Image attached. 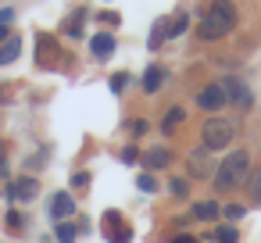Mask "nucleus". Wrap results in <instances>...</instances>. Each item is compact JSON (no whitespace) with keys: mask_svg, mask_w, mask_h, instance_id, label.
Segmentation results:
<instances>
[{"mask_svg":"<svg viewBox=\"0 0 261 243\" xmlns=\"http://www.w3.org/2000/svg\"><path fill=\"white\" fill-rule=\"evenodd\" d=\"M36 190H40V186H36V179H18V182L11 186V197H15V200H33V197H36Z\"/></svg>","mask_w":261,"mask_h":243,"instance_id":"11","label":"nucleus"},{"mask_svg":"<svg viewBox=\"0 0 261 243\" xmlns=\"http://www.w3.org/2000/svg\"><path fill=\"white\" fill-rule=\"evenodd\" d=\"M50 211H54V218H72L75 214V200H72V193H54V200H50Z\"/></svg>","mask_w":261,"mask_h":243,"instance_id":"8","label":"nucleus"},{"mask_svg":"<svg viewBox=\"0 0 261 243\" xmlns=\"http://www.w3.org/2000/svg\"><path fill=\"white\" fill-rule=\"evenodd\" d=\"M129 132H133V136H140V132H147V122H140V118H136V122H129Z\"/></svg>","mask_w":261,"mask_h":243,"instance_id":"23","label":"nucleus"},{"mask_svg":"<svg viewBox=\"0 0 261 243\" xmlns=\"http://www.w3.org/2000/svg\"><path fill=\"white\" fill-rule=\"evenodd\" d=\"M197 104H200V111H207V115L222 111V107H225V90H222V83L204 86V90L197 93Z\"/></svg>","mask_w":261,"mask_h":243,"instance_id":"5","label":"nucleus"},{"mask_svg":"<svg viewBox=\"0 0 261 243\" xmlns=\"http://www.w3.org/2000/svg\"><path fill=\"white\" fill-rule=\"evenodd\" d=\"M104 236H108L111 243H129V239H133V229L122 222V214H115V211H111V214H108V222H104Z\"/></svg>","mask_w":261,"mask_h":243,"instance_id":"6","label":"nucleus"},{"mask_svg":"<svg viewBox=\"0 0 261 243\" xmlns=\"http://www.w3.org/2000/svg\"><path fill=\"white\" fill-rule=\"evenodd\" d=\"M236 29V8H232V0H211V8L200 15V40H222Z\"/></svg>","mask_w":261,"mask_h":243,"instance_id":"1","label":"nucleus"},{"mask_svg":"<svg viewBox=\"0 0 261 243\" xmlns=\"http://www.w3.org/2000/svg\"><path fill=\"white\" fill-rule=\"evenodd\" d=\"M4 40H8V25H4V22H0V43H4Z\"/></svg>","mask_w":261,"mask_h":243,"instance_id":"25","label":"nucleus"},{"mask_svg":"<svg viewBox=\"0 0 261 243\" xmlns=\"http://www.w3.org/2000/svg\"><path fill=\"white\" fill-rule=\"evenodd\" d=\"M168 190H172L175 197H186V182H182V179H172V186H168Z\"/></svg>","mask_w":261,"mask_h":243,"instance_id":"22","label":"nucleus"},{"mask_svg":"<svg viewBox=\"0 0 261 243\" xmlns=\"http://www.w3.org/2000/svg\"><path fill=\"white\" fill-rule=\"evenodd\" d=\"M186 25H190V18L186 15H175V22L165 29V36H179V33H186Z\"/></svg>","mask_w":261,"mask_h":243,"instance_id":"17","label":"nucleus"},{"mask_svg":"<svg viewBox=\"0 0 261 243\" xmlns=\"http://www.w3.org/2000/svg\"><path fill=\"white\" fill-rule=\"evenodd\" d=\"M215 239H218V243H236L240 236H236L232 225H218V229H215Z\"/></svg>","mask_w":261,"mask_h":243,"instance_id":"16","label":"nucleus"},{"mask_svg":"<svg viewBox=\"0 0 261 243\" xmlns=\"http://www.w3.org/2000/svg\"><path fill=\"white\" fill-rule=\"evenodd\" d=\"M222 90H225V104H232V107H240V111H250L254 93H250V86H247L243 79L229 75V79H222Z\"/></svg>","mask_w":261,"mask_h":243,"instance_id":"4","label":"nucleus"},{"mask_svg":"<svg viewBox=\"0 0 261 243\" xmlns=\"http://www.w3.org/2000/svg\"><path fill=\"white\" fill-rule=\"evenodd\" d=\"M247 182H250V193H254V200L261 204V165L250 172V179H247Z\"/></svg>","mask_w":261,"mask_h":243,"instance_id":"18","label":"nucleus"},{"mask_svg":"<svg viewBox=\"0 0 261 243\" xmlns=\"http://www.w3.org/2000/svg\"><path fill=\"white\" fill-rule=\"evenodd\" d=\"M222 214L225 218H240L243 214V204H229V207H222Z\"/></svg>","mask_w":261,"mask_h":243,"instance_id":"21","label":"nucleus"},{"mask_svg":"<svg viewBox=\"0 0 261 243\" xmlns=\"http://www.w3.org/2000/svg\"><path fill=\"white\" fill-rule=\"evenodd\" d=\"M18 54H22V40L18 36H8L4 43H0V65H11Z\"/></svg>","mask_w":261,"mask_h":243,"instance_id":"10","label":"nucleus"},{"mask_svg":"<svg viewBox=\"0 0 261 243\" xmlns=\"http://www.w3.org/2000/svg\"><path fill=\"white\" fill-rule=\"evenodd\" d=\"M136 186H140L143 193H154V190H158V186H154V175H150V172H143V175L136 179Z\"/></svg>","mask_w":261,"mask_h":243,"instance_id":"20","label":"nucleus"},{"mask_svg":"<svg viewBox=\"0 0 261 243\" xmlns=\"http://www.w3.org/2000/svg\"><path fill=\"white\" fill-rule=\"evenodd\" d=\"M218 214H222V207H218V204H211V200L193 204V218H200V222H211V218H218Z\"/></svg>","mask_w":261,"mask_h":243,"instance_id":"12","label":"nucleus"},{"mask_svg":"<svg viewBox=\"0 0 261 243\" xmlns=\"http://www.w3.org/2000/svg\"><path fill=\"white\" fill-rule=\"evenodd\" d=\"M168 161H172V154H168L165 147H154V150H150V154L143 157V165H147V168H165Z\"/></svg>","mask_w":261,"mask_h":243,"instance_id":"14","label":"nucleus"},{"mask_svg":"<svg viewBox=\"0 0 261 243\" xmlns=\"http://www.w3.org/2000/svg\"><path fill=\"white\" fill-rule=\"evenodd\" d=\"M90 50H93V58H111V50H115V36H111V33H97V36L90 40Z\"/></svg>","mask_w":261,"mask_h":243,"instance_id":"9","label":"nucleus"},{"mask_svg":"<svg viewBox=\"0 0 261 243\" xmlns=\"http://www.w3.org/2000/svg\"><path fill=\"white\" fill-rule=\"evenodd\" d=\"M232 136H236V129H232V122H225V118H207L204 129H200L204 150H225V147L232 143Z\"/></svg>","mask_w":261,"mask_h":243,"instance_id":"3","label":"nucleus"},{"mask_svg":"<svg viewBox=\"0 0 261 243\" xmlns=\"http://www.w3.org/2000/svg\"><path fill=\"white\" fill-rule=\"evenodd\" d=\"M179 122H182V107H172V111H168V115L161 118V129H165V132H172V129H175Z\"/></svg>","mask_w":261,"mask_h":243,"instance_id":"15","label":"nucleus"},{"mask_svg":"<svg viewBox=\"0 0 261 243\" xmlns=\"http://www.w3.org/2000/svg\"><path fill=\"white\" fill-rule=\"evenodd\" d=\"M161 83H165V68H147V75H143V90L147 93H154V90H161Z\"/></svg>","mask_w":261,"mask_h":243,"instance_id":"13","label":"nucleus"},{"mask_svg":"<svg viewBox=\"0 0 261 243\" xmlns=\"http://www.w3.org/2000/svg\"><path fill=\"white\" fill-rule=\"evenodd\" d=\"M58 239H61V243H75V225L61 222V225H58Z\"/></svg>","mask_w":261,"mask_h":243,"instance_id":"19","label":"nucleus"},{"mask_svg":"<svg viewBox=\"0 0 261 243\" xmlns=\"http://www.w3.org/2000/svg\"><path fill=\"white\" fill-rule=\"evenodd\" d=\"M172 243H197V239H193V236H175Z\"/></svg>","mask_w":261,"mask_h":243,"instance_id":"24","label":"nucleus"},{"mask_svg":"<svg viewBox=\"0 0 261 243\" xmlns=\"http://www.w3.org/2000/svg\"><path fill=\"white\" fill-rule=\"evenodd\" d=\"M250 179V154L247 150H232L225 161H218L215 168V186L218 190H236L240 182Z\"/></svg>","mask_w":261,"mask_h":243,"instance_id":"2","label":"nucleus"},{"mask_svg":"<svg viewBox=\"0 0 261 243\" xmlns=\"http://www.w3.org/2000/svg\"><path fill=\"white\" fill-rule=\"evenodd\" d=\"M190 175H200V179H207V175H215V168H211V157H207V150H190Z\"/></svg>","mask_w":261,"mask_h":243,"instance_id":"7","label":"nucleus"}]
</instances>
